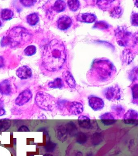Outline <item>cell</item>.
I'll return each instance as SVG.
<instances>
[{"label":"cell","instance_id":"obj_21","mask_svg":"<svg viewBox=\"0 0 138 156\" xmlns=\"http://www.w3.org/2000/svg\"><path fill=\"white\" fill-rule=\"evenodd\" d=\"M28 23L31 26H34L37 24L39 20L38 14L35 13H31L26 18Z\"/></svg>","mask_w":138,"mask_h":156},{"label":"cell","instance_id":"obj_40","mask_svg":"<svg viewBox=\"0 0 138 156\" xmlns=\"http://www.w3.org/2000/svg\"><path fill=\"white\" fill-rule=\"evenodd\" d=\"M74 156H83V154L80 151H78L76 152Z\"/></svg>","mask_w":138,"mask_h":156},{"label":"cell","instance_id":"obj_30","mask_svg":"<svg viewBox=\"0 0 138 156\" xmlns=\"http://www.w3.org/2000/svg\"><path fill=\"white\" fill-rule=\"evenodd\" d=\"M132 92H133V99L135 101L137 102L138 98V85L136 84L132 88Z\"/></svg>","mask_w":138,"mask_h":156},{"label":"cell","instance_id":"obj_34","mask_svg":"<svg viewBox=\"0 0 138 156\" xmlns=\"http://www.w3.org/2000/svg\"><path fill=\"white\" fill-rule=\"evenodd\" d=\"M132 23L134 25L137 26L138 24V14L137 13H134L132 16Z\"/></svg>","mask_w":138,"mask_h":156},{"label":"cell","instance_id":"obj_15","mask_svg":"<svg viewBox=\"0 0 138 156\" xmlns=\"http://www.w3.org/2000/svg\"><path fill=\"white\" fill-rule=\"evenodd\" d=\"M63 78L66 84L71 88L76 87V82L72 74L69 71H66L63 73Z\"/></svg>","mask_w":138,"mask_h":156},{"label":"cell","instance_id":"obj_18","mask_svg":"<svg viewBox=\"0 0 138 156\" xmlns=\"http://www.w3.org/2000/svg\"><path fill=\"white\" fill-rule=\"evenodd\" d=\"M64 86L63 82L60 78H57L48 83V86L51 88L60 89Z\"/></svg>","mask_w":138,"mask_h":156},{"label":"cell","instance_id":"obj_42","mask_svg":"<svg viewBox=\"0 0 138 156\" xmlns=\"http://www.w3.org/2000/svg\"><path fill=\"white\" fill-rule=\"evenodd\" d=\"M43 156H54L50 154L47 153L45 154Z\"/></svg>","mask_w":138,"mask_h":156},{"label":"cell","instance_id":"obj_26","mask_svg":"<svg viewBox=\"0 0 138 156\" xmlns=\"http://www.w3.org/2000/svg\"><path fill=\"white\" fill-rule=\"evenodd\" d=\"M68 5L70 9L72 11L77 10L80 6L79 1H76V0L68 1Z\"/></svg>","mask_w":138,"mask_h":156},{"label":"cell","instance_id":"obj_10","mask_svg":"<svg viewBox=\"0 0 138 156\" xmlns=\"http://www.w3.org/2000/svg\"><path fill=\"white\" fill-rule=\"evenodd\" d=\"M72 23L71 18L69 16L66 15L62 16L57 22L58 27L62 30L68 29L71 27Z\"/></svg>","mask_w":138,"mask_h":156},{"label":"cell","instance_id":"obj_31","mask_svg":"<svg viewBox=\"0 0 138 156\" xmlns=\"http://www.w3.org/2000/svg\"><path fill=\"white\" fill-rule=\"evenodd\" d=\"M20 2L25 7H29L33 5L35 2H36V1H31V0H22V1H20Z\"/></svg>","mask_w":138,"mask_h":156},{"label":"cell","instance_id":"obj_5","mask_svg":"<svg viewBox=\"0 0 138 156\" xmlns=\"http://www.w3.org/2000/svg\"><path fill=\"white\" fill-rule=\"evenodd\" d=\"M32 97L31 90L27 89L20 93L15 100V104L19 106H22L29 102Z\"/></svg>","mask_w":138,"mask_h":156},{"label":"cell","instance_id":"obj_27","mask_svg":"<svg viewBox=\"0 0 138 156\" xmlns=\"http://www.w3.org/2000/svg\"><path fill=\"white\" fill-rule=\"evenodd\" d=\"M111 109L118 115L123 114L125 112V109L124 107L120 105H113L111 107Z\"/></svg>","mask_w":138,"mask_h":156},{"label":"cell","instance_id":"obj_29","mask_svg":"<svg viewBox=\"0 0 138 156\" xmlns=\"http://www.w3.org/2000/svg\"><path fill=\"white\" fill-rule=\"evenodd\" d=\"M99 118L101 119H116L113 115L112 113L109 112L101 115L99 117Z\"/></svg>","mask_w":138,"mask_h":156},{"label":"cell","instance_id":"obj_3","mask_svg":"<svg viewBox=\"0 0 138 156\" xmlns=\"http://www.w3.org/2000/svg\"><path fill=\"white\" fill-rule=\"evenodd\" d=\"M8 44L12 47H17L27 43L31 38V34L24 28L16 27L12 29L6 37Z\"/></svg>","mask_w":138,"mask_h":156},{"label":"cell","instance_id":"obj_16","mask_svg":"<svg viewBox=\"0 0 138 156\" xmlns=\"http://www.w3.org/2000/svg\"><path fill=\"white\" fill-rule=\"evenodd\" d=\"M79 125L81 128L87 129H94V124L91 122L90 118L84 119H78Z\"/></svg>","mask_w":138,"mask_h":156},{"label":"cell","instance_id":"obj_1","mask_svg":"<svg viewBox=\"0 0 138 156\" xmlns=\"http://www.w3.org/2000/svg\"><path fill=\"white\" fill-rule=\"evenodd\" d=\"M66 57L64 44L60 40L54 39L45 46L42 54V63L47 70L56 71L63 66Z\"/></svg>","mask_w":138,"mask_h":156},{"label":"cell","instance_id":"obj_12","mask_svg":"<svg viewBox=\"0 0 138 156\" xmlns=\"http://www.w3.org/2000/svg\"><path fill=\"white\" fill-rule=\"evenodd\" d=\"M32 71L29 67L23 66L16 71V75L22 79H29L32 76Z\"/></svg>","mask_w":138,"mask_h":156},{"label":"cell","instance_id":"obj_4","mask_svg":"<svg viewBox=\"0 0 138 156\" xmlns=\"http://www.w3.org/2000/svg\"><path fill=\"white\" fill-rule=\"evenodd\" d=\"M36 105L41 109L51 111L52 109L54 102L50 95L43 92H39L35 98Z\"/></svg>","mask_w":138,"mask_h":156},{"label":"cell","instance_id":"obj_28","mask_svg":"<svg viewBox=\"0 0 138 156\" xmlns=\"http://www.w3.org/2000/svg\"><path fill=\"white\" fill-rule=\"evenodd\" d=\"M25 53L27 56H31L35 54L36 48L35 46L31 45L26 47L25 50Z\"/></svg>","mask_w":138,"mask_h":156},{"label":"cell","instance_id":"obj_14","mask_svg":"<svg viewBox=\"0 0 138 156\" xmlns=\"http://www.w3.org/2000/svg\"><path fill=\"white\" fill-rule=\"evenodd\" d=\"M65 128L68 135L71 137L76 136L78 133V129L76 124L72 121L69 122L65 126Z\"/></svg>","mask_w":138,"mask_h":156},{"label":"cell","instance_id":"obj_8","mask_svg":"<svg viewBox=\"0 0 138 156\" xmlns=\"http://www.w3.org/2000/svg\"><path fill=\"white\" fill-rule=\"evenodd\" d=\"M88 104L89 107L94 111L102 109L105 105L102 99L94 96H90L88 98Z\"/></svg>","mask_w":138,"mask_h":156},{"label":"cell","instance_id":"obj_41","mask_svg":"<svg viewBox=\"0 0 138 156\" xmlns=\"http://www.w3.org/2000/svg\"><path fill=\"white\" fill-rule=\"evenodd\" d=\"M86 156H93V154L92 152H88V153H87V154H86Z\"/></svg>","mask_w":138,"mask_h":156},{"label":"cell","instance_id":"obj_23","mask_svg":"<svg viewBox=\"0 0 138 156\" xmlns=\"http://www.w3.org/2000/svg\"><path fill=\"white\" fill-rule=\"evenodd\" d=\"M1 18L3 20H11L14 16V13L11 10L4 9L1 12Z\"/></svg>","mask_w":138,"mask_h":156},{"label":"cell","instance_id":"obj_36","mask_svg":"<svg viewBox=\"0 0 138 156\" xmlns=\"http://www.w3.org/2000/svg\"><path fill=\"white\" fill-rule=\"evenodd\" d=\"M18 131L19 132H29L30 131V130L27 126L23 125L20 126L18 129Z\"/></svg>","mask_w":138,"mask_h":156},{"label":"cell","instance_id":"obj_2","mask_svg":"<svg viewBox=\"0 0 138 156\" xmlns=\"http://www.w3.org/2000/svg\"><path fill=\"white\" fill-rule=\"evenodd\" d=\"M115 73L116 69L111 62L105 59H98L93 62L89 75L94 81L103 83L109 81Z\"/></svg>","mask_w":138,"mask_h":156},{"label":"cell","instance_id":"obj_39","mask_svg":"<svg viewBox=\"0 0 138 156\" xmlns=\"http://www.w3.org/2000/svg\"><path fill=\"white\" fill-rule=\"evenodd\" d=\"M88 118H89L87 116L82 115L79 117L78 119H88Z\"/></svg>","mask_w":138,"mask_h":156},{"label":"cell","instance_id":"obj_17","mask_svg":"<svg viewBox=\"0 0 138 156\" xmlns=\"http://www.w3.org/2000/svg\"><path fill=\"white\" fill-rule=\"evenodd\" d=\"M123 118L124 120H125V119L138 120V112L134 110H129L124 115Z\"/></svg>","mask_w":138,"mask_h":156},{"label":"cell","instance_id":"obj_38","mask_svg":"<svg viewBox=\"0 0 138 156\" xmlns=\"http://www.w3.org/2000/svg\"><path fill=\"white\" fill-rule=\"evenodd\" d=\"M4 66V60L3 58L0 56V68H2Z\"/></svg>","mask_w":138,"mask_h":156},{"label":"cell","instance_id":"obj_24","mask_svg":"<svg viewBox=\"0 0 138 156\" xmlns=\"http://www.w3.org/2000/svg\"><path fill=\"white\" fill-rule=\"evenodd\" d=\"M76 136V141L79 144H83L87 142L88 140V136L85 133L78 132Z\"/></svg>","mask_w":138,"mask_h":156},{"label":"cell","instance_id":"obj_20","mask_svg":"<svg viewBox=\"0 0 138 156\" xmlns=\"http://www.w3.org/2000/svg\"><path fill=\"white\" fill-rule=\"evenodd\" d=\"M66 7V3L64 1H56L54 3L53 6V9L56 12L59 13L65 10Z\"/></svg>","mask_w":138,"mask_h":156},{"label":"cell","instance_id":"obj_22","mask_svg":"<svg viewBox=\"0 0 138 156\" xmlns=\"http://www.w3.org/2000/svg\"><path fill=\"white\" fill-rule=\"evenodd\" d=\"M11 126V122L8 119H0V132L8 130Z\"/></svg>","mask_w":138,"mask_h":156},{"label":"cell","instance_id":"obj_6","mask_svg":"<svg viewBox=\"0 0 138 156\" xmlns=\"http://www.w3.org/2000/svg\"><path fill=\"white\" fill-rule=\"evenodd\" d=\"M103 94L105 97L109 101L113 100H119L121 98L119 89L116 87L107 88L104 90Z\"/></svg>","mask_w":138,"mask_h":156},{"label":"cell","instance_id":"obj_9","mask_svg":"<svg viewBox=\"0 0 138 156\" xmlns=\"http://www.w3.org/2000/svg\"><path fill=\"white\" fill-rule=\"evenodd\" d=\"M13 87L11 82L6 79L0 82V94L5 96H10L13 93Z\"/></svg>","mask_w":138,"mask_h":156},{"label":"cell","instance_id":"obj_25","mask_svg":"<svg viewBox=\"0 0 138 156\" xmlns=\"http://www.w3.org/2000/svg\"><path fill=\"white\" fill-rule=\"evenodd\" d=\"M57 144L51 141H48L44 147L45 150L48 153L54 152L56 148Z\"/></svg>","mask_w":138,"mask_h":156},{"label":"cell","instance_id":"obj_32","mask_svg":"<svg viewBox=\"0 0 138 156\" xmlns=\"http://www.w3.org/2000/svg\"><path fill=\"white\" fill-rule=\"evenodd\" d=\"M117 120L116 119H101V122L102 124L106 126L112 125L116 123Z\"/></svg>","mask_w":138,"mask_h":156},{"label":"cell","instance_id":"obj_13","mask_svg":"<svg viewBox=\"0 0 138 156\" xmlns=\"http://www.w3.org/2000/svg\"><path fill=\"white\" fill-rule=\"evenodd\" d=\"M96 16L93 13H79L77 16V20L86 23H93L96 20Z\"/></svg>","mask_w":138,"mask_h":156},{"label":"cell","instance_id":"obj_19","mask_svg":"<svg viewBox=\"0 0 138 156\" xmlns=\"http://www.w3.org/2000/svg\"><path fill=\"white\" fill-rule=\"evenodd\" d=\"M103 136L100 133L96 132L92 137V143L94 146L100 144L103 141Z\"/></svg>","mask_w":138,"mask_h":156},{"label":"cell","instance_id":"obj_33","mask_svg":"<svg viewBox=\"0 0 138 156\" xmlns=\"http://www.w3.org/2000/svg\"><path fill=\"white\" fill-rule=\"evenodd\" d=\"M125 124H130V125H134L138 124V120H134V119H125L124 120Z\"/></svg>","mask_w":138,"mask_h":156},{"label":"cell","instance_id":"obj_37","mask_svg":"<svg viewBox=\"0 0 138 156\" xmlns=\"http://www.w3.org/2000/svg\"><path fill=\"white\" fill-rule=\"evenodd\" d=\"M6 112L4 108L2 105V102L0 101V117L5 115V114Z\"/></svg>","mask_w":138,"mask_h":156},{"label":"cell","instance_id":"obj_7","mask_svg":"<svg viewBox=\"0 0 138 156\" xmlns=\"http://www.w3.org/2000/svg\"><path fill=\"white\" fill-rule=\"evenodd\" d=\"M66 105L68 112L73 115H78L83 111V105L77 101L69 102Z\"/></svg>","mask_w":138,"mask_h":156},{"label":"cell","instance_id":"obj_43","mask_svg":"<svg viewBox=\"0 0 138 156\" xmlns=\"http://www.w3.org/2000/svg\"><path fill=\"white\" fill-rule=\"evenodd\" d=\"M2 23H1V21H0V27H1V26H2Z\"/></svg>","mask_w":138,"mask_h":156},{"label":"cell","instance_id":"obj_11","mask_svg":"<svg viewBox=\"0 0 138 156\" xmlns=\"http://www.w3.org/2000/svg\"><path fill=\"white\" fill-rule=\"evenodd\" d=\"M56 136L59 141L64 142L68 138V134L65 126L62 125L58 126L55 130Z\"/></svg>","mask_w":138,"mask_h":156},{"label":"cell","instance_id":"obj_35","mask_svg":"<svg viewBox=\"0 0 138 156\" xmlns=\"http://www.w3.org/2000/svg\"><path fill=\"white\" fill-rule=\"evenodd\" d=\"M95 26L97 28L98 27H99V28L101 27L102 29V26L104 28H106V27L108 26V25H107V24H106V23H103V22L100 23V22H99V23H97L96 24H95Z\"/></svg>","mask_w":138,"mask_h":156}]
</instances>
